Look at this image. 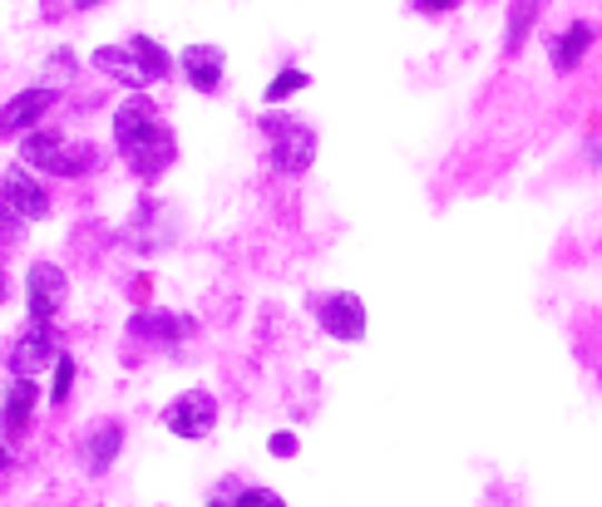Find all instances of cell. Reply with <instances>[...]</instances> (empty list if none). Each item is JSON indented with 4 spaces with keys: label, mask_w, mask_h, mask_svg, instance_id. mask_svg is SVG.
Wrapping results in <instances>:
<instances>
[{
    "label": "cell",
    "mask_w": 602,
    "mask_h": 507,
    "mask_svg": "<svg viewBox=\"0 0 602 507\" xmlns=\"http://www.w3.org/2000/svg\"><path fill=\"white\" fill-rule=\"evenodd\" d=\"M114 148L139 182H158L178 163V138L149 95H129L114 109Z\"/></svg>",
    "instance_id": "6da1fadb"
},
{
    "label": "cell",
    "mask_w": 602,
    "mask_h": 507,
    "mask_svg": "<svg viewBox=\"0 0 602 507\" xmlns=\"http://www.w3.org/2000/svg\"><path fill=\"white\" fill-rule=\"evenodd\" d=\"M20 163L26 168H40L50 178H89L99 168V148L89 138H65L55 129H36L20 138Z\"/></svg>",
    "instance_id": "7a4b0ae2"
},
{
    "label": "cell",
    "mask_w": 602,
    "mask_h": 507,
    "mask_svg": "<svg viewBox=\"0 0 602 507\" xmlns=\"http://www.w3.org/2000/svg\"><path fill=\"white\" fill-rule=\"evenodd\" d=\"M257 129H263L267 158H272V168H277L282 178H302V172L316 163L322 133H316L306 119H292V113H282V109H267Z\"/></svg>",
    "instance_id": "3957f363"
},
{
    "label": "cell",
    "mask_w": 602,
    "mask_h": 507,
    "mask_svg": "<svg viewBox=\"0 0 602 507\" xmlns=\"http://www.w3.org/2000/svg\"><path fill=\"white\" fill-rule=\"evenodd\" d=\"M306 306H312L316 326L326 330L332 340H366V301H361L356 291H322V296H306Z\"/></svg>",
    "instance_id": "277c9868"
},
{
    "label": "cell",
    "mask_w": 602,
    "mask_h": 507,
    "mask_svg": "<svg viewBox=\"0 0 602 507\" xmlns=\"http://www.w3.org/2000/svg\"><path fill=\"white\" fill-rule=\"evenodd\" d=\"M164 429L174 434V439H208L213 429H218V399H213V389H184L178 399H168L164 405Z\"/></svg>",
    "instance_id": "5b68a950"
},
{
    "label": "cell",
    "mask_w": 602,
    "mask_h": 507,
    "mask_svg": "<svg viewBox=\"0 0 602 507\" xmlns=\"http://www.w3.org/2000/svg\"><path fill=\"white\" fill-rule=\"evenodd\" d=\"M65 301H70V276H65V267H55V261H36V267L26 271L30 326H50V320L65 310Z\"/></svg>",
    "instance_id": "8992f818"
},
{
    "label": "cell",
    "mask_w": 602,
    "mask_h": 507,
    "mask_svg": "<svg viewBox=\"0 0 602 507\" xmlns=\"http://www.w3.org/2000/svg\"><path fill=\"white\" fill-rule=\"evenodd\" d=\"M60 340H55V326H26L16 340H10V379H36L40 370H55L60 365Z\"/></svg>",
    "instance_id": "52a82bcc"
},
{
    "label": "cell",
    "mask_w": 602,
    "mask_h": 507,
    "mask_svg": "<svg viewBox=\"0 0 602 507\" xmlns=\"http://www.w3.org/2000/svg\"><path fill=\"white\" fill-rule=\"evenodd\" d=\"M0 207H6L10 217H20V222H45L50 217V192L40 188V178H30V168L20 163H10L6 168V182H0Z\"/></svg>",
    "instance_id": "ba28073f"
},
{
    "label": "cell",
    "mask_w": 602,
    "mask_h": 507,
    "mask_svg": "<svg viewBox=\"0 0 602 507\" xmlns=\"http://www.w3.org/2000/svg\"><path fill=\"white\" fill-rule=\"evenodd\" d=\"M60 103V89L55 84H30L20 89L16 99H6V109H0V138H26L40 129V119Z\"/></svg>",
    "instance_id": "9c48e42d"
},
{
    "label": "cell",
    "mask_w": 602,
    "mask_h": 507,
    "mask_svg": "<svg viewBox=\"0 0 602 507\" xmlns=\"http://www.w3.org/2000/svg\"><path fill=\"white\" fill-rule=\"evenodd\" d=\"M593 44H598V26L593 20H568V26L559 34H549V64H553V74H573L578 64L593 54Z\"/></svg>",
    "instance_id": "30bf717a"
},
{
    "label": "cell",
    "mask_w": 602,
    "mask_h": 507,
    "mask_svg": "<svg viewBox=\"0 0 602 507\" xmlns=\"http://www.w3.org/2000/svg\"><path fill=\"white\" fill-rule=\"evenodd\" d=\"M129 336L154 340V345H184L198 336V320L184 316V310H139V316L129 320Z\"/></svg>",
    "instance_id": "8fae6325"
},
{
    "label": "cell",
    "mask_w": 602,
    "mask_h": 507,
    "mask_svg": "<svg viewBox=\"0 0 602 507\" xmlns=\"http://www.w3.org/2000/svg\"><path fill=\"white\" fill-rule=\"evenodd\" d=\"M178 74H184L188 89H198V95H218L223 74H227V54L218 44H188V50L178 54Z\"/></svg>",
    "instance_id": "7c38bea8"
},
{
    "label": "cell",
    "mask_w": 602,
    "mask_h": 507,
    "mask_svg": "<svg viewBox=\"0 0 602 507\" xmlns=\"http://www.w3.org/2000/svg\"><path fill=\"white\" fill-rule=\"evenodd\" d=\"M119 448H124V424L119 419H99L95 429L79 439V464H85L89 478H105L114 468V458H119Z\"/></svg>",
    "instance_id": "4fadbf2b"
},
{
    "label": "cell",
    "mask_w": 602,
    "mask_h": 507,
    "mask_svg": "<svg viewBox=\"0 0 602 507\" xmlns=\"http://www.w3.org/2000/svg\"><path fill=\"white\" fill-rule=\"evenodd\" d=\"M95 69L105 79H119V89H134V95L149 89V79L139 74V60H134L129 44H99V50H95Z\"/></svg>",
    "instance_id": "5bb4252c"
},
{
    "label": "cell",
    "mask_w": 602,
    "mask_h": 507,
    "mask_svg": "<svg viewBox=\"0 0 602 507\" xmlns=\"http://www.w3.org/2000/svg\"><path fill=\"white\" fill-rule=\"evenodd\" d=\"M124 44H129V50H134V60H139V74L149 79V84H168V79L178 74V60H174V54L164 50V44L154 40V34L134 30V34H129V40H124Z\"/></svg>",
    "instance_id": "9a60e30c"
},
{
    "label": "cell",
    "mask_w": 602,
    "mask_h": 507,
    "mask_svg": "<svg viewBox=\"0 0 602 507\" xmlns=\"http://www.w3.org/2000/svg\"><path fill=\"white\" fill-rule=\"evenodd\" d=\"M40 409V385L36 379H10L6 385V439L20 444V434H26L30 414Z\"/></svg>",
    "instance_id": "2e32d148"
},
{
    "label": "cell",
    "mask_w": 602,
    "mask_h": 507,
    "mask_svg": "<svg viewBox=\"0 0 602 507\" xmlns=\"http://www.w3.org/2000/svg\"><path fill=\"white\" fill-rule=\"evenodd\" d=\"M302 89H312V74H306L302 64H282L277 74L267 79V89H263V103L267 109H282V103H292L302 95Z\"/></svg>",
    "instance_id": "e0dca14e"
},
{
    "label": "cell",
    "mask_w": 602,
    "mask_h": 507,
    "mask_svg": "<svg viewBox=\"0 0 602 507\" xmlns=\"http://www.w3.org/2000/svg\"><path fill=\"white\" fill-rule=\"evenodd\" d=\"M533 20H539V0H514V6H509V26H504V60H514V54L529 44Z\"/></svg>",
    "instance_id": "ac0fdd59"
},
{
    "label": "cell",
    "mask_w": 602,
    "mask_h": 507,
    "mask_svg": "<svg viewBox=\"0 0 602 507\" xmlns=\"http://www.w3.org/2000/svg\"><path fill=\"white\" fill-rule=\"evenodd\" d=\"M208 507H287V498H277L272 488H237V493H218Z\"/></svg>",
    "instance_id": "d6986e66"
},
{
    "label": "cell",
    "mask_w": 602,
    "mask_h": 507,
    "mask_svg": "<svg viewBox=\"0 0 602 507\" xmlns=\"http://www.w3.org/2000/svg\"><path fill=\"white\" fill-rule=\"evenodd\" d=\"M75 355H60V365H55V375H50V405H70V395H75Z\"/></svg>",
    "instance_id": "ffe728a7"
},
{
    "label": "cell",
    "mask_w": 602,
    "mask_h": 507,
    "mask_svg": "<svg viewBox=\"0 0 602 507\" xmlns=\"http://www.w3.org/2000/svg\"><path fill=\"white\" fill-rule=\"evenodd\" d=\"M460 6H464V0H411V16H420V20H445Z\"/></svg>",
    "instance_id": "44dd1931"
},
{
    "label": "cell",
    "mask_w": 602,
    "mask_h": 507,
    "mask_svg": "<svg viewBox=\"0 0 602 507\" xmlns=\"http://www.w3.org/2000/svg\"><path fill=\"white\" fill-rule=\"evenodd\" d=\"M297 434H292V429H277V434H272V439H267V454L272 458H297Z\"/></svg>",
    "instance_id": "7402d4cb"
},
{
    "label": "cell",
    "mask_w": 602,
    "mask_h": 507,
    "mask_svg": "<svg viewBox=\"0 0 602 507\" xmlns=\"http://www.w3.org/2000/svg\"><path fill=\"white\" fill-rule=\"evenodd\" d=\"M70 6H75V10H95L99 0H70Z\"/></svg>",
    "instance_id": "603a6c76"
},
{
    "label": "cell",
    "mask_w": 602,
    "mask_h": 507,
    "mask_svg": "<svg viewBox=\"0 0 602 507\" xmlns=\"http://www.w3.org/2000/svg\"><path fill=\"white\" fill-rule=\"evenodd\" d=\"M593 168H602V143H598V153H593Z\"/></svg>",
    "instance_id": "cb8c5ba5"
},
{
    "label": "cell",
    "mask_w": 602,
    "mask_h": 507,
    "mask_svg": "<svg viewBox=\"0 0 602 507\" xmlns=\"http://www.w3.org/2000/svg\"><path fill=\"white\" fill-rule=\"evenodd\" d=\"M539 6H543V0H539Z\"/></svg>",
    "instance_id": "d4e9b609"
}]
</instances>
